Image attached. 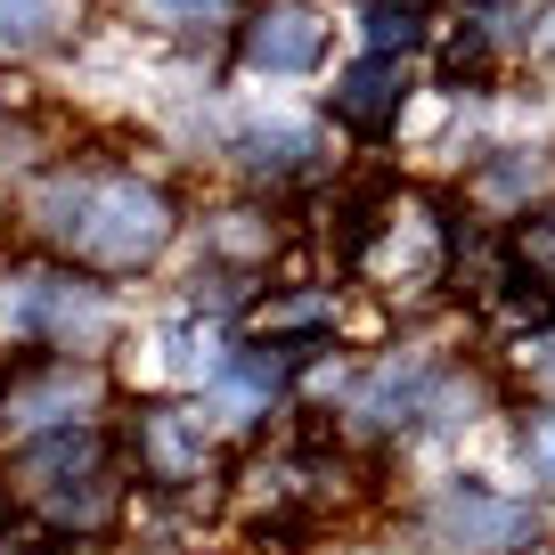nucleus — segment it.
I'll return each mask as SVG.
<instances>
[{"label": "nucleus", "mask_w": 555, "mask_h": 555, "mask_svg": "<svg viewBox=\"0 0 555 555\" xmlns=\"http://www.w3.org/2000/svg\"><path fill=\"white\" fill-rule=\"evenodd\" d=\"M17 229L41 261L99 278V286H131V278L164 270L189 229L172 180L122 156H50L34 180H17Z\"/></svg>", "instance_id": "1"}, {"label": "nucleus", "mask_w": 555, "mask_h": 555, "mask_svg": "<svg viewBox=\"0 0 555 555\" xmlns=\"http://www.w3.org/2000/svg\"><path fill=\"white\" fill-rule=\"evenodd\" d=\"M302 392L327 400L335 441L367 457H434L499 416V376L482 360H457V351H434V344H392L351 367L319 360Z\"/></svg>", "instance_id": "2"}, {"label": "nucleus", "mask_w": 555, "mask_h": 555, "mask_svg": "<svg viewBox=\"0 0 555 555\" xmlns=\"http://www.w3.org/2000/svg\"><path fill=\"white\" fill-rule=\"evenodd\" d=\"M0 515L17 522L34 547L17 555H90L122 531L131 515V482H122L115 434L90 425V434H57L34 450L0 457Z\"/></svg>", "instance_id": "3"}, {"label": "nucleus", "mask_w": 555, "mask_h": 555, "mask_svg": "<svg viewBox=\"0 0 555 555\" xmlns=\"http://www.w3.org/2000/svg\"><path fill=\"white\" fill-rule=\"evenodd\" d=\"M327 237L344 278H360L384 302H434L457 270V212L409 180H376V189L344 196Z\"/></svg>", "instance_id": "4"}, {"label": "nucleus", "mask_w": 555, "mask_h": 555, "mask_svg": "<svg viewBox=\"0 0 555 555\" xmlns=\"http://www.w3.org/2000/svg\"><path fill=\"white\" fill-rule=\"evenodd\" d=\"M400 555H555V506L482 466H450L400 499Z\"/></svg>", "instance_id": "5"}, {"label": "nucleus", "mask_w": 555, "mask_h": 555, "mask_svg": "<svg viewBox=\"0 0 555 555\" xmlns=\"http://www.w3.org/2000/svg\"><path fill=\"white\" fill-rule=\"evenodd\" d=\"M229 499L261 555H302L351 506V450L335 434H286L229 474Z\"/></svg>", "instance_id": "6"}, {"label": "nucleus", "mask_w": 555, "mask_h": 555, "mask_svg": "<svg viewBox=\"0 0 555 555\" xmlns=\"http://www.w3.org/2000/svg\"><path fill=\"white\" fill-rule=\"evenodd\" d=\"M122 344V295L66 261H0V351L17 360H106Z\"/></svg>", "instance_id": "7"}, {"label": "nucleus", "mask_w": 555, "mask_h": 555, "mask_svg": "<svg viewBox=\"0 0 555 555\" xmlns=\"http://www.w3.org/2000/svg\"><path fill=\"white\" fill-rule=\"evenodd\" d=\"M122 457V482L156 506H205L212 490H229V441L212 434V416L189 392H139L122 400V416H106Z\"/></svg>", "instance_id": "8"}, {"label": "nucleus", "mask_w": 555, "mask_h": 555, "mask_svg": "<svg viewBox=\"0 0 555 555\" xmlns=\"http://www.w3.org/2000/svg\"><path fill=\"white\" fill-rule=\"evenodd\" d=\"M106 416H115V367L106 360H9L0 367V450L90 434Z\"/></svg>", "instance_id": "9"}, {"label": "nucleus", "mask_w": 555, "mask_h": 555, "mask_svg": "<svg viewBox=\"0 0 555 555\" xmlns=\"http://www.w3.org/2000/svg\"><path fill=\"white\" fill-rule=\"evenodd\" d=\"M311 351H286V344H261V335H229V351L212 360V376L196 384V409L212 416V434L221 441H245L261 434V425H278V416L302 400V384H311Z\"/></svg>", "instance_id": "10"}, {"label": "nucleus", "mask_w": 555, "mask_h": 555, "mask_svg": "<svg viewBox=\"0 0 555 555\" xmlns=\"http://www.w3.org/2000/svg\"><path fill=\"white\" fill-rule=\"evenodd\" d=\"M335 9L319 0H245L229 25V66L245 82H319L335 57Z\"/></svg>", "instance_id": "11"}, {"label": "nucleus", "mask_w": 555, "mask_h": 555, "mask_svg": "<svg viewBox=\"0 0 555 555\" xmlns=\"http://www.w3.org/2000/svg\"><path fill=\"white\" fill-rule=\"evenodd\" d=\"M229 172L245 180V189H302V180L327 172V131H319L311 115H295V106H270V115H245L237 131L221 139Z\"/></svg>", "instance_id": "12"}, {"label": "nucleus", "mask_w": 555, "mask_h": 555, "mask_svg": "<svg viewBox=\"0 0 555 555\" xmlns=\"http://www.w3.org/2000/svg\"><path fill=\"white\" fill-rule=\"evenodd\" d=\"M409 99H416V57H376V50H351L335 66V90H327V115L344 122L351 139H392L409 122Z\"/></svg>", "instance_id": "13"}, {"label": "nucleus", "mask_w": 555, "mask_h": 555, "mask_svg": "<svg viewBox=\"0 0 555 555\" xmlns=\"http://www.w3.org/2000/svg\"><path fill=\"white\" fill-rule=\"evenodd\" d=\"M466 205L482 221H522V212L555 205V147H482L466 172Z\"/></svg>", "instance_id": "14"}, {"label": "nucleus", "mask_w": 555, "mask_h": 555, "mask_svg": "<svg viewBox=\"0 0 555 555\" xmlns=\"http://www.w3.org/2000/svg\"><path fill=\"white\" fill-rule=\"evenodd\" d=\"M237 327L261 335V344H286V351L327 360L335 327H344V302H335L327 278H302V286H270V295H254V311H245Z\"/></svg>", "instance_id": "15"}, {"label": "nucleus", "mask_w": 555, "mask_h": 555, "mask_svg": "<svg viewBox=\"0 0 555 555\" xmlns=\"http://www.w3.org/2000/svg\"><path fill=\"white\" fill-rule=\"evenodd\" d=\"M99 0H0V66H50L82 50Z\"/></svg>", "instance_id": "16"}, {"label": "nucleus", "mask_w": 555, "mask_h": 555, "mask_svg": "<svg viewBox=\"0 0 555 555\" xmlns=\"http://www.w3.org/2000/svg\"><path fill=\"white\" fill-rule=\"evenodd\" d=\"M278 245H286L278 212L229 205V212H212V221H205V278H221V286H254V278H270Z\"/></svg>", "instance_id": "17"}, {"label": "nucleus", "mask_w": 555, "mask_h": 555, "mask_svg": "<svg viewBox=\"0 0 555 555\" xmlns=\"http://www.w3.org/2000/svg\"><path fill=\"white\" fill-rule=\"evenodd\" d=\"M515 425H506V450H515V490H531V499H555V400H522V409H506Z\"/></svg>", "instance_id": "18"}, {"label": "nucleus", "mask_w": 555, "mask_h": 555, "mask_svg": "<svg viewBox=\"0 0 555 555\" xmlns=\"http://www.w3.org/2000/svg\"><path fill=\"white\" fill-rule=\"evenodd\" d=\"M245 0H131V17L156 41H229Z\"/></svg>", "instance_id": "19"}, {"label": "nucleus", "mask_w": 555, "mask_h": 555, "mask_svg": "<svg viewBox=\"0 0 555 555\" xmlns=\"http://www.w3.org/2000/svg\"><path fill=\"white\" fill-rule=\"evenodd\" d=\"M351 34L376 57H425L434 50V17H416L400 0H360V9H351Z\"/></svg>", "instance_id": "20"}, {"label": "nucleus", "mask_w": 555, "mask_h": 555, "mask_svg": "<svg viewBox=\"0 0 555 555\" xmlns=\"http://www.w3.org/2000/svg\"><path fill=\"white\" fill-rule=\"evenodd\" d=\"M506 367L531 384V400H555V319H539V327H515V344H506Z\"/></svg>", "instance_id": "21"}, {"label": "nucleus", "mask_w": 555, "mask_h": 555, "mask_svg": "<svg viewBox=\"0 0 555 555\" xmlns=\"http://www.w3.org/2000/svg\"><path fill=\"white\" fill-rule=\"evenodd\" d=\"M400 9H416V17H434V9H450V0H400Z\"/></svg>", "instance_id": "22"}, {"label": "nucleus", "mask_w": 555, "mask_h": 555, "mask_svg": "<svg viewBox=\"0 0 555 555\" xmlns=\"http://www.w3.org/2000/svg\"><path fill=\"white\" fill-rule=\"evenodd\" d=\"M0 555H17V547H9V539H0Z\"/></svg>", "instance_id": "23"}]
</instances>
